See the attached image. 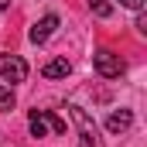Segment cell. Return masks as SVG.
I'll use <instances>...</instances> for the list:
<instances>
[{
	"label": "cell",
	"instance_id": "cell-1",
	"mask_svg": "<svg viewBox=\"0 0 147 147\" xmlns=\"http://www.w3.org/2000/svg\"><path fill=\"white\" fill-rule=\"evenodd\" d=\"M28 127H31L34 137H58V134H65V120L51 110H31Z\"/></svg>",
	"mask_w": 147,
	"mask_h": 147
},
{
	"label": "cell",
	"instance_id": "cell-2",
	"mask_svg": "<svg viewBox=\"0 0 147 147\" xmlns=\"http://www.w3.org/2000/svg\"><path fill=\"white\" fill-rule=\"evenodd\" d=\"M69 113H72L75 127H79V147H103L99 130H96V123H92V116L82 110V106H69Z\"/></svg>",
	"mask_w": 147,
	"mask_h": 147
},
{
	"label": "cell",
	"instance_id": "cell-3",
	"mask_svg": "<svg viewBox=\"0 0 147 147\" xmlns=\"http://www.w3.org/2000/svg\"><path fill=\"white\" fill-rule=\"evenodd\" d=\"M92 65H96V72L103 75V79H120L123 75V58L116 55V51H110V48H99L96 55H92Z\"/></svg>",
	"mask_w": 147,
	"mask_h": 147
},
{
	"label": "cell",
	"instance_id": "cell-4",
	"mask_svg": "<svg viewBox=\"0 0 147 147\" xmlns=\"http://www.w3.org/2000/svg\"><path fill=\"white\" fill-rule=\"evenodd\" d=\"M0 79L3 82H24L28 79V62L21 55H0Z\"/></svg>",
	"mask_w": 147,
	"mask_h": 147
},
{
	"label": "cell",
	"instance_id": "cell-5",
	"mask_svg": "<svg viewBox=\"0 0 147 147\" xmlns=\"http://www.w3.org/2000/svg\"><path fill=\"white\" fill-rule=\"evenodd\" d=\"M55 31H58V17H55V14H45L34 28H31V34H28V38H31L34 45H45V41L55 34Z\"/></svg>",
	"mask_w": 147,
	"mask_h": 147
},
{
	"label": "cell",
	"instance_id": "cell-6",
	"mask_svg": "<svg viewBox=\"0 0 147 147\" xmlns=\"http://www.w3.org/2000/svg\"><path fill=\"white\" fill-rule=\"evenodd\" d=\"M134 127V113L130 110H120V113H110L106 116V130L110 134H123V130H130Z\"/></svg>",
	"mask_w": 147,
	"mask_h": 147
},
{
	"label": "cell",
	"instance_id": "cell-7",
	"mask_svg": "<svg viewBox=\"0 0 147 147\" xmlns=\"http://www.w3.org/2000/svg\"><path fill=\"white\" fill-rule=\"evenodd\" d=\"M72 72V65H69V58H51L45 69H41V75L45 79H65V75Z\"/></svg>",
	"mask_w": 147,
	"mask_h": 147
},
{
	"label": "cell",
	"instance_id": "cell-8",
	"mask_svg": "<svg viewBox=\"0 0 147 147\" xmlns=\"http://www.w3.org/2000/svg\"><path fill=\"white\" fill-rule=\"evenodd\" d=\"M14 103H17V99H14V89L0 82V113H10V110H14Z\"/></svg>",
	"mask_w": 147,
	"mask_h": 147
},
{
	"label": "cell",
	"instance_id": "cell-9",
	"mask_svg": "<svg viewBox=\"0 0 147 147\" xmlns=\"http://www.w3.org/2000/svg\"><path fill=\"white\" fill-rule=\"evenodd\" d=\"M89 10H92L96 17H110V14H113V3H110V0H89Z\"/></svg>",
	"mask_w": 147,
	"mask_h": 147
},
{
	"label": "cell",
	"instance_id": "cell-10",
	"mask_svg": "<svg viewBox=\"0 0 147 147\" xmlns=\"http://www.w3.org/2000/svg\"><path fill=\"white\" fill-rule=\"evenodd\" d=\"M120 7H127V10H140L144 0H120Z\"/></svg>",
	"mask_w": 147,
	"mask_h": 147
},
{
	"label": "cell",
	"instance_id": "cell-11",
	"mask_svg": "<svg viewBox=\"0 0 147 147\" xmlns=\"http://www.w3.org/2000/svg\"><path fill=\"white\" fill-rule=\"evenodd\" d=\"M7 7H10V0H0V14H3V10H7Z\"/></svg>",
	"mask_w": 147,
	"mask_h": 147
}]
</instances>
